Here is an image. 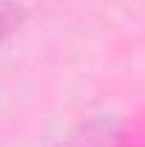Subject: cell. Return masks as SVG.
I'll return each instance as SVG.
<instances>
[{
	"instance_id": "obj_1",
	"label": "cell",
	"mask_w": 145,
	"mask_h": 147,
	"mask_svg": "<svg viewBox=\"0 0 145 147\" xmlns=\"http://www.w3.org/2000/svg\"><path fill=\"white\" fill-rule=\"evenodd\" d=\"M23 9L20 3H12V0H0V42L6 40L9 34H14L23 23Z\"/></svg>"
}]
</instances>
